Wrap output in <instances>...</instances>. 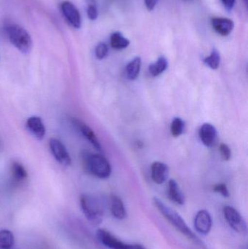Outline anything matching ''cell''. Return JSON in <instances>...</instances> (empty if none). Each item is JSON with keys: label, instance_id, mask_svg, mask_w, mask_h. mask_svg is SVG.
<instances>
[{"label": "cell", "instance_id": "24", "mask_svg": "<svg viewBox=\"0 0 248 249\" xmlns=\"http://www.w3.org/2000/svg\"><path fill=\"white\" fill-rule=\"evenodd\" d=\"M86 2L87 4V16L90 20H96L99 16L96 0H86Z\"/></svg>", "mask_w": 248, "mask_h": 249}, {"label": "cell", "instance_id": "1", "mask_svg": "<svg viewBox=\"0 0 248 249\" xmlns=\"http://www.w3.org/2000/svg\"><path fill=\"white\" fill-rule=\"evenodd\" d=\"M153 203L158 209L159 212L163 214V216L181 233L183 234L189 239L192 240L195 242L201 243L199 238L192 232V230L189 228L184 219L180 216L178 212L165 204L160 199L157 198V197L153 198Z\"/></svg>", "mask_w": 248, "mask_h": 249}, {"label": "cell", "instance_id": "22", "mask_svg": "<svg viewBox=\"0 0 248 249\" xmlns=\"http://www.w3.org/2000/svg\"><path fill=\"white\" fill-rule=\"evenodd\" d=\"M203 61L212 70H217L219 67L220 62H221V56H220L219 53L217 50H213L211 55L206 57Z\"/></svg>", "mask_w": 248, "mask_h": 249}, {"label": "cell", "instance_id": "25", "mask_svg": "<svg viewBox=\"0 0 248 249\" xmlns=\"http://www.w3.org/2000/svg\"><path fill=\"white\" fill-rule=\"evenodd\" d=\"M108 52H109V49H108L107 45L103 42L99 43L95 50L96 58L99 60L103 59L107 55Z\"/></svg>", "mask_w": 248, "mask_h": 249}, {"label": "cell", "instance_id": "18", "mask_svg": "<svg viewBox=\"0 0 248 249\" xmlns=\"http://www.w3.org/2000/svg\"><path fill=\"white\" fill-rule=\"evenodd\" d=\"M168 63L165 57L161 56L154 64H151L149 67V71L153 77H157L167 70Z\"/></svg>", "mask_w": 248, "mask_h": 249}, {"label": "cell", "instance_id": "28", "mask_svg": "<svg viewBox=\"0 0 248 249\" xmlns=\"http://www.w3.org/2000/svg\"><path fill=\"white\" fill-rule=\"evenodd\" d=\"M144 1H145L146 7H147V10L151 11V10H154V7L157 5L158 0H144Z\"/></svg>", "mask_w": 248, "mask_h": 249}, {"label": "cell", "instance_id": "16", "mask_svg": "<svg viewBox=\"0 0 248 249\" xmlns=\"http://www.w3.org/2000/svg\"><path fill=\"white\" fill-rule=\"evenodd\" d=\"M168 197L172 201L178 205L185 203L184 195L182 193L178 183L174 179H170L168 183Z\"/></svg>", "mask_w": 248, "mask_h": 249}, {"label": "cell", "instance_id": "19", "mask_svg": "<svg viewBox=\"0 0 248 249\" xmlns=\"http://www.w3.org/2000/svg\"><path fill=\"white\" fill-rule=\"evenodd\" d=\"M110 42L112 48L116 50L125 49L130 45V41L125 36H122L120 32H118L112 34Z\"/></svg>", "mask_w": 248, "mask_h": 249}, {"label": "cell", "instance_id": "23", "mask_svg": "<svg viewBox=\"0 0 248 249\" xmlns=\"http://www.w3.org/2000/svg\"><path fill=\"white\" fill-rule=\"evenodd\" d=\"M184 122L180 118H176L173 119L170 125V132L174 137H179L183 133L184 130Z\"/></svg>", "mask_w": 248, "mask_h": 249}, {"label": "cell", "instance_id": "14", "mask_svg": "<svg viewBox=\"0 0 248 249\" xmlns=\"http://www.w3.org/2000/svg\"><path fill=\"white\" fill-rule=\"evenodd\" d=\"M26 127L29 131L38 140H42L45 135V127L42 119L39 117H31L27 120Z\"/></svg>", "mask_w": 248, "mask_h": 249}, {"label": "cell", "instance_id": "15", "mask_svg": "<svg viewBox=\"0 0 248 249\" xmlns=\"http://www.w3.org/2000/svg\"><path fill=\"white\" fill-rule=\"evenodd\" d=\"M111 212L114 217L119 220L125 219L127 216L126 209L122 199L116 196L111 197Z\"/></svg>", "mask_w": 248, "mask_h": 249}, {"label": "cell", "instance_id": "6", "mask_svg": "<svg viewBox=\"0 0 248 249\" xmlns=\"http://www.w3.org/2000/svg\"><path fill=\"white\" fill-rule=\"evenodd\" d=\"M49 146L52 155L60 164L64 166H68L71 165V157L62 142H60L58 139L52 138L50 139Z\"/></svg>", "mask_w": 248, "mask_h": 249}, {"label": "cell", "instance_id": "26", "mask_svg": "<svg viewBox=\"0 0 248 249\" xmlns=\"http://www.w3.org/2000/svg\"><path fill=\"white\" fill-rule=\"evenodd\" d=\"M214 190L215 193H220L221 196L225 197H230V192H229L227 186L225 184H218L214 186Z\"/></svg>", "mask_w": 248, "mask_h": 249}, {"label": "cell", "instance_id": "10", "mask_svg": "<svg viewBox=\"0 0 248 249\" xmlns=\"http://www.w3.org/2000/svg\"><path fill=\"white\" fill-rule=\"evenodd\" d=\"M73 124L77 127L81 132L82 134L84 136V138L87 139V141L92 143L95 149H97L98 151H101V146H100V142L98 139L97 136L95 134L93 130L90 128L87 124H84L82 121L74 118L72 121Z\"/></svg>", "mask_w": 248, "mask_h": 249}, {"label": "cell", "instance_id": "20", "mask_svg": "<svg viewBox=\"0 0 248 249\" xmlns=\"http://www.w3.org/2000/svg\"><path fill=\"white\" fill-rule=\"evenodd\" d=\"M12 174L13 179L17 183L23 182L28 177L27 172L24 167L17 162H14L12 165Z\"/></svg>", "mask_w": 248, "mask_h": 249}, {"label": "cell", "instance_id": "29", "mask_svg": "<svg viewBox=\"0 0 248 249\" xmlns=\"http://www.w3.org/2000/svg\"><path fill=\"white\" fill-rule=\"evenodd\" d=\"M224 7L228 10H231L235 4V0H221Z\"/></svg>", "mask_w": 248, "mask_h": 249}, {"label": "cell", "instance_id": "7", "mask_svg": "<svg viewBox=\"0 0 248 249\" xmlns=\"http://www.w3.org/2000/svg\"><path fill=\"white\" fill-rule=\"evenodd\" d=\"M212 225V217L208 211L200 210L197 213L194 220V226L197 232L201 235H208L211 232Z\"/></svg>", "mask_w": 248, "mask_h": 249}, {"label": "cell", "instance_id": "32", "mask_svg": "<svg viewBox=\"0 0 248 249\" xmlns=\"http://www.w3.org/2000/svg\"><path fill=\"white\" fill-rule=\"evenodd\" d=\"M244 1H245V3H246V6H247V4H248L247 1H248V0H244Z\"/></svg>", "mask_w": 248, "mask_h": 249}, {"label": "cell", "instance_id": "8", "mask_svg": "<svg viewBox=\"0 0 248 249\" xmlns=\"http://www.w3.org/2000/svg\"><path fill=\"white\" fill-rule=\"evenodd\" d=\"M97 237L100 242L105 247L110 249H128V244L112 235L106 230L99 229L97 231Z\"/></svg>", "mask_w": 248, "mask_h": 249}, {"label": "cell", "instance_id": "31", "mask_svg": "<svg viewBox=\"0 0 248 249\" xmlns=\"http://www.w3.org/2000/svg\"><path fill=\"white\" fill-rule=\"evenodd\" d=\"M184 1H193V0H183Z\"/></svg>", "mask_w": 248, "mask_h": 249}, {"label": "cell", "instance_id": "4", "mask_svg": "<svg viewBox=\"0 0 248 249\" xmlns=\"http://www.w3.org/2000/svg\"><path fill=\"white\" fill-rule=\"evenodd\" d=\"M7 35L11 43L23 53H29L32 48L30 35L21 26L10 24L6 28Z\"/></svg>", "mask_w": 248, "mask_h": 249}, {"label": "cell", "instance_id": "9", "mask_svg": "<svg viewBox=\"0 0 248 249\" xmlns=\"http://www.w3.org/2000/svg\"><path fill=\"white\" fill-rule=\"evenodd\" d=\"M61 8L64 17L73 27L76 29L81 27L82 20L80 12L72 3L68 1H64L61 4Z\"/></svg>", "mask_w": 248, "mask_h": 249}, {"label": "cell", "instance_id": "3", "mask_svg": "<svg viewBox=\"0 0 248 249\" xmlns=\"http://www.w3.org/2000/svg\"><path fill=\"white\" fill-rule=\"evenodd\" d=\"M80 206L84 216L92 225H99L101 223L104 209L97 197L90 195H83L80 197Z\"/></svg>", "mask_w": 248, "mask_h": 249}, {"label": "cell", "instance_id": "13", "mask_svg": "<svg viewBox=\"0 0 248 249\" xmlns=\"http://www.w3.org/2000/svg\"><path fill=\"white\" fill-rule=\"evenodd\" d=\"M151 178L157 184H162L167 180L169 168L166 164L161 162H154L151 165Z\"/></svg>", "mask_w": 248, "mask_h": 249}, {"label": "cell", "instance_id": "12", "mask_svg": "<svg viewBox=\"0 0 248 249\" xmlns=\"http://www.w3.org/2000/svg\"><path fill=\"white\" fill-rule=\"evenodd\" d=\"M199 136L203 144L210 147L214 145L216 140V129L213 124H203L199 129Z\"/></svg>", "mask_w": 248, "mask_h": 249}, {"label": "cell", "instance_id": "27", "mask_svg": "<svg viewBox=\"0 0 248 249\" xmlns=\"http://www.w3.org/2000/svg\"><path fill=\"white\" fill-rule=\"evenodd\" d=\"M220 152H221L223 159L225 160H230L231 158V152L228 145L226 143H221L220 145Z\"/></svg>", "mask_w": 248, "mask_h": 249}, {"label": "cell", "instance_id": "11", "mask_svg": "<svg viewBox=\"0 0 248 249\" xmlns=\"http://www.w3.org/2000/svg\"><path fill=\"white\" fill-rule=\"evenodd\" d=\"M211 23L214 30L221 36H228L234 27V22L226 18H214Z\"/></svg>", "mask_w": 248, "mask_h": 249}, {"label": "cell", "instance_id": "5", "mask_svg": "<svg viewBox=\"0 0 248 249\" xmlns=\"http://www.w3.org/2000/svg\"><path fill=\"white\" fill-rule=\"evenodd\" d=\"M223 212L227 223L234 231L239 233H247V224L238 211L231 206H227L224 208Z\"/></svg>", "mask_w": 248, "mask_h": 249}, {"label": "cell", "instance_id": "2", "mask_svg": "<svg viewBox=\"0 0 248 249\" xmlns=\"http://www.w3.org/2000/svg\"><path fill=\"white\" fill-rule=\"evenodd\" d=\"M84 168L90 174L99 178H107L112 173V167L103 155L86 152L83 154Z\"/></svg>", "mask_w": 248, "mask_h": 249}, {"label": "cell", "instance_id": "21", "mask_svg": "<svg viewBox=\"0 0 248 249\" xmlns=\"http://www.w3.org/2000/svg\"><path fill=\"white\" fill-rule=\"evenodd\" d=\"M14 235L8 230L0 231V249H10L14 245Z\"/></svg>", "mask_w": 248, "mask_h": 249}, {"label": "cell", "instance_id": "17", "mask_svg": "<svg viewBox=\"0 0 248 249\" xmlns=\"http://www.w3.org/2000/svg\"><path fill=\"white\" fill-rule=\"evenodd\" d=\"M141 59L140 57H135L126 67V75L129 80H134L139 75L141 71Z\"/></svg>", "mask_w": 248, "mask_h": 249}, {"label": "cell", "instance_id": "30", "mask_svg": "<svg viewBox=\"0 0 248 249\" xmlns=\"http://www.w3.org/2000/svg\"><path fill=\"white\" fill-rule=\"evenodd\" d=\"M128 249H147L141 244H128Z\"/></svg>", "mask_w": 248, "mask_h": 249}]
</instances>
